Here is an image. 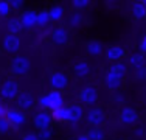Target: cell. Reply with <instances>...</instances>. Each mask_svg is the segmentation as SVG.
<instances>
[{"instance_id":"cell-1","label":"cell","mask_w":146,"mask_h":140,"mask_svg":"<svg viewBox=\"0 0 146 140\" xmlns=\"http://www.w3.org/2000/svg\"><path fill=\"white\" fill-rule=\"evenodd\" d=\"M37 104H39L44 111H51L53 112V111L59 109V107L65 106L64 95H62V92L51 90V92H47V93H44V95H40L39 100H37Z\"/></svg>"},{"instance_id":"cell-2","label":"cell","mask_w":146,"mask_h":140,"mask_svg":"<svg viewBox=\"0 0 146 140\" xmlns=\"http://www.w3.org/2000/svg\"><path fill=\"white\" fill-rule=\"evenodd\" d=\"M9 70L14 76H25L31 70V61L28 56L23 55H16L14 58L9 61Z\"/></svg>"},{"instance_id":"cell-3","label":"cell","mask_w":146,"mask_h":140,"mask_svg":"<svg viewBox=\"0 0 146 140\" xmlns=\"http://www.w3.org/2000/svg\"><path fill=\"white\" fill-rule=\"evenodd\" d=\"M98 98H100V93H98V89L92 84H86L84 87H81L78 93V100H79V104L82 106H90L93 107L96 103H98Z\"/></svg>"},{"instance_id":"cell-4","label":"cell","mask_w":146,"mask_h":140,"mask_svg":"<svg viewBox=\"0 0 146 140\" xmlns=\"http://www.w3.org/2000/svg\"><path fill=\"white\" fill-rule=\"evenodd\" d=\"M20 93V84L16 79H5L3 83H0V98L2 100H16Z\"/></svg>"},{"instance_id":"cell-5","label":"cell","mask_w":146,"mask_h":140,"mask_svg":"<svg viewBox=\"0 0 146 140\" xmlns=\"http://www.w3.org/2000/svg\"><path fill=\"white\" fill-rule=\"evenodd\" d=\"M86 121H87V125L90 128H101L104 125V121H106V112H104L103 107H98V106H93L87 109L84 115Z\"/></svg>"},{"instance_id":"cell-6","label":"cell","mask_w":146,"mask_h":140,"mask_svg":"<svg viewBox=\"0 0 146 140\" xmlns=\"http://www.w3.org/2000/svg\"><path fill=\"white\" fill-rule=\"evenodd\" d=\"M118 118H120V121H121L124 126H134V125L138 123V120H140V115H138V112L135 111L134 107H131V106H123V107L120 109Z\"/></svg>"},{"instance_id":"cell-7","label":"cell","mask_w":146,"mask_h":140,"mask_svg":"<svg viewBox=\"0 0 146 140\" xmlns=\"http://www.w3.org/2000/svg\"><path fill=\"white\" fill-rule=\"evenodd\" d=\"M20 45H22V42H20V37L16 36V34H6L5 37H3L2 41V48L5 53H9V55H17L20 50Z\"/></svg>"},{"instance_id":"cell-8","label":"cell","mask_w":146,"mask_h":140,"mask_svg":"<svg viewBox=\"0 0 146 140\" xmlns=\"http://www.w3.org/2000/svg\"><path fill=\"white\" fill-rule=\"evenodd\" d=\"M68 41H70V31H68L67 27L59 25L56 28H53V31H51V42L54 45L64 47V45L68 44Z\"/></svg>"},{"instance_id":"cell-9","label":"cell","mask_w":146,"mask_h":140,"mask_svg":"<svg viewBox=\"0 0 146 140\" xmlns=\"http://www.w3.org/2000/svg\"><path fill=\"white\" fill-rule=\"evenodd\" d=\"M104 55H106L107 61H112V64L113 62H120L121 59L126 56V47H124V45H120V44H112V45H109V47H106Z\"/></svg>"},{"instance_id":"cell-10","label":"cell","mask_w":146,"mask_h":140,"mask_svg":"<svg viewBox=\"0 0 146 140\" xmlns=\"http://www.w3.org/2000/svg\"><path fill=\"white\" fill-rule=\"evenodd\" d=\"M6 120L11 123L13 128L19 129V128H22V126L27 123V115H25V112L19 111L17 107H8V112H6Z\"/></svg>"},{"instance_id":"cell-11","label":"cell","mask_w":146,"mask_h":140,"mask_svg":"<svg viewBox=\"0 0 146 140\" xmlns=\"http://www.w3.org/2000/svg\"><path fill=\"white\" fill-rule=\"evenodd\" d=\"M50 86L56 92H62L68 87V76L64 72H53L50 76Z\"/></svg>"},{"instance_id":"cell-12","label":"cell","mask_w":146,"mask_h":140,"mask_svg":"<svg viewBox=\"0 0 146 140\" xmlns=\"http://www.w3.org/2000/svg\"><path fill=\"white\" fill-rule=\"evenodd\" d=\"M51 123H53V118H51V114H48L47 111H39L33 115V125L37 131L51 128Z\"/></svg>"},{"instance_id":"cell-13","label":"cell","mask_w":146,"mask_h":140,"mask_svg":"<svg viewBox=\"0 0 146 140\" xmlns=\"http://www.w3.org/2000/svg\"><path fill=\"white\" fill-rule=\"evenodd\" d=\"M34 104H36V98L31 92H20L19 97L16 98V106L19 111H30L34 107Z\"/></svg>"},{"instance_id":"cell-14","label":"cell","mask_w":146,"mask_h":140,"mask_svg":"<svg viewBox=\"0 0 146 140\" xmlns=\"http://www.w3.org/2000/svg\"><path fill=\"white\" fill-rule=\"evenodd\" d=\"M23 30H33L37 27V13L34 9H25L19 16Z\"/></svg>"},{"instance_id":"cell-15","label":"cell","mask_w":146,"mask_h":140,"mask_svg":"<svg viewBox=\"0 0 146 140\" xmlns=\"http://www.w3.org/2000/svg\"><path fill=\"white\" fill-rule=\"evenodd\" d=\"M84 50H86V53H87L89 56H92V58H96V56H101V55L104 53L106 47L103 45L101 41H98V39H90V41L86 42Z\"/></svg>"},{"instance_id":"cell-16","label":"cell","mask_w":146,"mask_h":140,"mask_svg":"<svg viewBox=\"0 0 146 140\" xmlns=\"http://www.w3.org/2000/svg\"><path fill=\"white\" fill-rule=\"evenodd\" d=\"M123 78H120V76H117L115 73H110V72H106V75H104V87H106L107 90H112V92H117L118 89H120L121 86H123Z\"/></svg>"},{"instance_id":"cell-17","label":"cell","mask_w":146,"mask_h":140,"mask_svg":"<svg viewBox=\"0 0 146 140\" xmlns=\"http://www.w3.org/2000/svg\"><path fill=\"white\" fill-rule=\"evenodd\" d=\"M68 112H70V123H78V121H81L86 115L84 106L79 104V103L68 104Z\"/></svg>"},{"instance_id":"cell-18","label":"cell","mask_w":146,"mask_h":140,"mask_svg":"<svg viewBox=\"0 0 146 140\" xmlns=\"http://www.w3.org/2000/svg\"><path fill=\"white\" fill-rule=\"evenodd\" d=\"M73 75L78 79H86L90 75V65L86 61H78L73 64Z\"/></svg>"},{"instance_id":"cell-19","label":"cell","mask_w":146,"mask_h":140,"mask_svg":"<svg viewBox=\"0 0 146 140\" xmlns=\"http://www.w3.org/2000/svg\"><path fill=\"white\" fill-rule=\"evenodd\" d=\"M48 16H50V20L54 23L62 22V19L65 17V8L62 5H51L48 8Z\"/></svg>"},{"instance_id":"cell-20","label":"cell","mask_w":146,"mask_h":140,"mask_svg":"<svg viewBox=\"0 0 146 140\" xmlns=\"http://www.w3.org/2000/svg\"><path fill=\"white\" fill-rule=\"evenodd\" d=\"M84 23V17H82V13L78 11H70L67 16V27L73 28V30H78V28L82 27Z\"/></svg>"},{"instance_id":"cell-21","label":"cell","mask_w":146,"mask_h":140,"mask_svg":"<svg viewBox=\"0 0 146 140\" xmlns=\"http://www.w3.org/2000/svg\"><path fill=\"white\" fill-rule=\"evenodd\" d=\"M51 118L53 121L58 123H70V112H68V106H62L59 109L51 112Z\"/></svg>"},{"instance_id":"cell-22","label":"cell","mask_w":146,"mask_h":140,"mask_svg":"<svg viewBox=\"0 0 146 140\" xmlns=\"http://www.w3.org/2000/svg\"><path fill=\"white\" fill-rule=\"evenodd\" d=\"M127 65H129V67H132L134 70L145 67V65H146V56L141 55V53H134V55H131L129 58H127Z\"/></svg>"},{"instance_id":"cell-23","label":"cell","mask_w":146,"mask_h":140,"mask_svg":"<svg viewBox=\"0 0 146 140\" xmlns=\"http://www.w3.org/2000/svg\"><path fill=\"white\" fill-rule=\"evenodd\" d=\"M131 14L135 20H145L146 19V6L141 2H134L131 6Z\"/></svg>"},{"instance_id":"cell-24","label":"cell","mask_w":146,"mask_h":140,"mask_svg":"<svg viewBox=\"0 0 146 140\" xmlns=\"http://www.w3.org/2000/svg\"><path fill=\"white\" fill-rule=\"evenodd\" d=\"M107 72L115 73L117 76H120V78H123V79H124L126 73L129 72V65L124 64L123 61H120V62H113V64H110V67L107 69Z\"/></svg>"},{"instance_id":"cell-25","label":"cell","mask_w":146,"mask_h":140,"mask_svg":"<svg viewBox=\"0 0 146 140\" xmlns=\"http://www.w3.org/2000/svg\"><path fill=\"white\" fill-rule=\"evenodd\" d=\"M6 30H8V34H16L17 36V34L23 30L19 17H16V16L14 17H8V20H6Z\"/></svg>"},{"instance_id":"cell-26","label":"cell","mask_w":146,"mask_h":140,"mask_svg":"<svg viewBox=\"0 0 146 140\" xmlns=\"http://www.w3.org/2000/svg\"><path fill=\"white\" fill-rule=\"evenodd\" d=\"M86 135L89 140H106V131L103 128H89Z\"/></svg>"},{"instance_id":"cell-27","label":"cell","mask_w":146,"mask_h":140,"mask_svg":"<svg viewBox=\"0 0 146 140\" xmlns=\"http://www.w3.org/2000/svg\"><path fill=\"white\" fill-rule=\"evenodd\" d=\"M50 23H51V20H50V16H48V9L37 11V27L44 28V27H48Z\"/></svg>"},{"instance_id":"cell-28","label":"cell","mask_w":146,"mask_h":140,"mask_svg":"<svg viewBox=\"0 0 146 140\" xmlns=\"http://www.w3.org/2000/svg\"><path fill=\"white\" fill-rule=\"evenodd\" d=\"M72 6H73V9H75V11L82 13V11H86L87 8L92 6V2H90V0H73Z\"/></svg>"},{"instance_id":"cell-29","label":"cell","mask_w":146,"mask_h":140,"mask_svg":"<svg viewBox=\"0 0 146 140\" xmlns=\"http://www.w3.org/2000/svg\"><path fill=\"white\" fill-rule=\"evenodd\" d=\"M11 14V6H9L8 0H0V17H6L8 19Z\"/></svg>"},{"instance_id":"cell-30","label":"cell","mask_w":146,"mask_h":140,"mask_svg":"<svg viewBox=\"0 0 146 140\" xmlns=\"http://www.w3.org/2000/svg\"><path fill=\"white\" fill-rule=\"evenodd\" d=\"M53 135H54L53 128H47V129H42V131H37V137H39V140H51Z\"/></svg>"},{"instance_id":"cell-31","label":"cell","mask_w":146,"mask_h":140,"mask_svg":"<svg viewBox=\"0 0 146 140\" xmlns=\"http://www.w3.org/2000/svg\"><path fill=\"white\" fill-rule=\"evenodd\" d=\"M11 129H13V126H11V123H9L8 120H6V117L5 118H0V134L6 135V134L11 132Z\"/></svg>"},{"instance_id":"cell-32","label":"cell","mask_w":146,"mask_h":140,"mask_svg":"<svg viewBox=\"0 0 146 140\" xmlns=\"http://www.w3.org/2000/svg\"><path fill=\"white\" fill-rule=\"evenodd\" d=\"M134 76H135V79H138V81H146V65L135 70Z\"/></svg>"},{"instance_id":"cell-33","label":"cell","mask_w":146,"mask_h":140,"mask_svg":"<svg viewBox=\"0 0 146 140\" xmlns=\"http://www.w3.org/2000/svg\"><path fill=\"white\" fill-rule=\"evenodd\" d=\"M25 2L23 0H11L9 2V6H11V11H19L20 8H23Z\"/></svg>"},{"instance_id":"cell-34","label":"cell","mask_w":146,"mask_h":140,"mask_svg":"<svg viewBox=\"0 0 146 140\" xmlns=\"http://www.w3.org/2000/svg\"><path fill=\"white\" fill-rule=\"evenodd\" d=\"M138 48H140V53L146 56V34H143L140 39V44H138Z\"/></svg>"},{"instance_id":"cell-35","label":"cell","mask_w":146,"mask_h":140,"mask_svg":"<svg viewBox=\"0 0 146 140\" xmlns=\"http://www.w3.org/2000/svg\"><path fill=\"white\" fill-rule=\"evenodd\" d=\"M22 140H39V137H37L36 132H28V134H25L22 137Z\"/></svg>"},{"instance_id":"cell-36","label":"cell","mask_w":146,"mask_h":140,"mask_svg":"<svg viewBox=\"0 0 146 140\" xmlns=\"http://www.w3.org/2000/svg\"><path fill=\"white\" fill-rule=\"evenodd\" d=\"M6 112H8V107H6L5 104L2 103V100H0V118H5L6 117Z\"/></svg>"},{"instance_id":"cell-37","label":"cell","mask_w":146,"mask_h":140,"mask_svg":"<svg viewBox=\"0 0 146 140\" xmlns=\"http://www.w3.org/2000/svg\"><path fill=\"white\" fill-rule=\"evenodd\" d=\"M113 101H115L117 104H123V103H124L123 93H115V97H113Z\"/></svg>"},{"instance_id":"cell-38","label":"cell","mask_w":146,"mask_h":140,"mask_svg":"<svg viewBox=\"0 0 146 140\" xmlns=\"http://www.w3.org/2000/svg\"><path fill=\"white\" fill-rule=\"evenodd\" d=\"M143 134H145V131H143L141 128H137V129L134 131V135H137V137H143Z\"/></svg>"},{"instance_id":"cell-39","label":"cell","mask_w":146,"mask_h":140,"mask_svg":"<svg viewBox=\"0 0 146 140\" xmlns=\"http://www.w3.org/2000/svg\"><path fill=\"white\" fill-rule=\"evenodd\" d=\"M106 6H107V8H115L117 3L115 2H106Z\"/></svg>"},{"instance_id":"cell-40","label":"cell","mask_w":146,"mask_h":140,"mask_svg":"<svg viewBox=\"0 0 146 140\" xmlns=\"http://www.w3.org/2000/svg\"><path fill=\"white\" fill-rule=\"evenodd\" d=\"M76 140H89V137L86 134H81V135H78V139H76Z\"/></svg>"},{"instance_id":"cell-41","label":"cell","mask_w":146,"mask_h":140,"mask_svg":"<svg viewBox=\"0 0 146 140\" xmlns=\"http://www.w3.org/2000/svg\"><path fill=\"white\" fill-rule=\"evenodd\" d=\"M141 3H143V5L146 6V0H141Z\"/></svg>"}]
</instances>
